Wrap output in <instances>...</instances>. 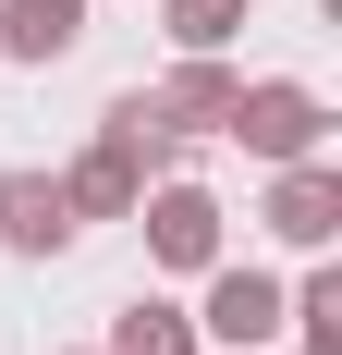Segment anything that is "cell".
<instances>
[{
	"label": "cell",
	"instance_id": "cell-9",
	"mask_svg": "<svg viewBox=\"0 0 342 355\" xmlns=\"http://www.w3.org/2000/svg\"><path fill=\"white\" fill-rule=\"evenodd\" d=\"M110 355H196V319H183L171 294H135V306L110 319Z\"/></svg>",
	"mask_w": 342,
	"mask_h": 355
},
{
	"label": "cell",
	"instance_id": "cell-8",
	"mask_svg": "<svg viewBox=\"0 0 342 355\" xmlns=\"http://www.w3.org/2000/svg\"><path fill=\"white\" fill-rule=\"evenodd\" d=\"M233 86H244V73L220 62V49H183V62H171V86H147V98H159L171 123H220V110H233Z\"/></svg>",
	"mask_w": 342,
	"mask_h": 355
},
{
	"label": "cell",
	"instance_id": "cell-1",
	"mask_svg": "<svg viewBox=\"0 0 342 355\" xmlns=\"http://www.w3.org/2000/svg\"><path fill=\"white\" fill-rule=\"evenodd\" d=\"M220 135H244L257 159H318V135H330V98H318V86H294V73H269V86H233Z\"/></svg>",
	"mask_w": 342,
	"mask_h": 355
},
{
	"label": "cell",
	"instance_id": "cell-3",
	"mask_svg": "<svg viewBox=\"0 0 342 355\" xmlns=\"http://www.w3.org/2000/svg\"><path fill=\"white\" fill-rule=\"evenodd\" d=\"M135 209H147V257L159 270H220V196L208 184H159Z\"/></svg>",
	"mask_w": 342,
	"mask_h": 355
},
{
	"label": "cell",
	"instance_id": "cell-5",
	"mask_svg": "<svg viewBox=\"0 0 342 355\" xmlns=\"http://www.w3.org/2000/svg\"><path fill=\"white\" fill-rule=\"evenodd\" d=\"M269 233H281V245H330V233H342V172H330V159H281V184H269Z\"/></svg>",
	"mask_w": 342,
	"mask_h": 355
},
{
	"label": "cell",
	"instance_id": "cell-2",
	"mask_svg": "<svg viewBox=\"0 0 342 355\" xmlns=\"http://www.w3.org/2000/svg\"><path fill=\"white\" fill-rule=\"evenodd\" d=\"M281 319H294V294H281L269 282V270H233V257H220V270H208V343H220V355H269L281 343Z\"/></svg>",
	"mask_w": 342,
	"mask_h": 355
},
{
	"label": "cell",
	"instance_id": "cell-4",
	"mask_svg": "<svg viewBox=\"0 0 342 355\" xmlns=\"http://www.w3.org/2000/svg\"><path fill=\"white\" fill-rule=\"evenodd\" d=\"M86 220H73V196H62V172H0V245L12 257H62Z\"/></svg>",
	"mask_w": 342,
	"mask_h": 355
},
{
	"label": "cell",
	"instance_id": "cell-11",
	"mask_svg": "<svg viewBox=\"0 0 342 355\" xmlns=\"http://www.w3.org/2000/svg\"><path fill=\"white\" fill-rule=\"evenodd\" d=\"M159 12H171V49H220L244 25V0H159Z\"/></svg>",
	"mask_w": 342,
	"mask_h": 355
},
{
	"label": "cell",
	"instance_id": "cell-7",
	"mask_svg": "<svg viewBox=\"0 0 342 355\" xmlns=\"http://www.w3.org/2000/svg\"><path fill=\"white\" fill-rule=\"evenodd\" d=\"M86 37V0H0V49L12 62H62Z\"/></svg>",
	"mask_w": 342,
	"mask_h": 355
},
{
	"label": "cell",
	"instance_id": "cell-10",
	"mask_svg": "<svg viewBox=\"0 0 342 355\" xmlns=\"http://www.w3.org/2000/svg\"><path fill=\"white\" fill-rule=\"evenodd\" d=\"M281 331H306V355H342V282H330V270L294 282V319H281Z\"/></svg>",
	"mask_w": 342,
	"mask_h": 355
},
{
	"label": "cell",
	"instance_id": "cell-6",
	"mask_svg": "<svg viewBox=\"0 0 342 355\" xmlns=\"http://www.w3.org/2000/svg\"><path fill=\"white\" fill-rule=\"evenodd\" d=\"M62 196H73V220H123V209L147 196V159H135L123 135H98V147H86V159L62 172Z\"/></svg>",
	"mask_w": 342,
	"mask_h": 355
}]
</instances>
